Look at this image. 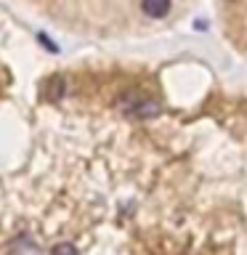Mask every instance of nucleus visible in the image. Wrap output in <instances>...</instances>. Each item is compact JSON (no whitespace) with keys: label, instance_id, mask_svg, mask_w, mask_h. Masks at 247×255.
Returning a JSON list of instances; mask_svg holds the SVG:
<instances>
[{"label":"nucleus","instance_id":"nucleus-2","mask_svg":"<svg viewBox=\"0 0 247 255\" xmlns=\"http://www.w3.org/2000/svg\"><path fill=\"white\" fill-rule=\"evenodd\" d=\"M61 93H64V80H61V77H53L51 83H48V91H45L48 101H59Z\"/></svg>","mask_w":247,"mask_h":255},{"label":"nucleus","instance_id":"nucleus-3","mask_svg":"<svg viewBox=\"0 0 247 255\" xmlns=\"http://www.w3.org/2000/svg\"><path fill=\"white\" fill-rule=\"evenodd\" d=\"M53 255H77V250H75V245H59L53 250Z\"/></svg>","mask_w":247,"mask_h":255},{"label":"nucleus","instance_id":"nucleus-1","mask_svg":"<svg viewBox=\"0 0 247 255\" xmlns=\"http://www.w3.org/2000/svg\"><path fill=\"white\" fill-rule=\"evenodd\" d=\"M141 8L151 19H162L170 13V0H141Z\"/></svg>","mask_w":247,"mask_h":255}]
</instances>
